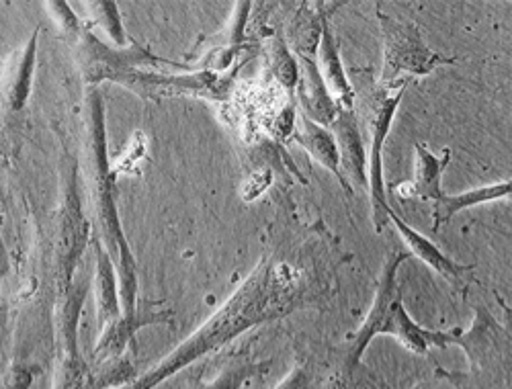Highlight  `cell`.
Here are the masks:
<instances>
[{
	"label": "cell",
	"instance_id": "1",
	"mask_svg": "<svg viewBox=\"0 0 512 389\" xmlns=\"http://www.w3.org/2000/svg\"><path fill=\"white\" fill-rule=\"evenodd\" d=\"M295 295V277L285 265L273 267L261 263L216 316H211L146 377L132 381L123 389H154L162 379H168L199 357L220 349L244 330L289 314L295 306Z\"/></svg>",
	"mask_w": 512,
	"mask_h": 389
},
{
	"label": "cell",
	"instance_id": "2",
	"mask_svg": "<svg viewBox=\"0 0 512 389\" xmlns=\"http://www.w3.org/2000/svg\"><path fill=\"white\" fill-rule=\"evenodd\" d=\"M89 175H91V195L95 205V215L101 230V242L109 254H117V271H119V299H121V316L136 318L138 316V271L130 244H127L117 203H115V177L109 166L107 152V129H105V105L99 91L89 93Z\"/></svg>",
	"mask_w": 512,
	"mask_h": 389
},
{
	"label": "cell",
	"instance_id": "3",
	"mask_svg": "<svg viewBox=\"0 0 512 389\" xmlns=\"http://www.w3.org/2000/svg\"><path fill=\"white\" fill-rule=\"evenodd\" d=\"M406 258L408 254L396 252L390 256L386 267H383L373 308L353 344L351 367L359 365L361 355L365 353L369 342L377 334L394 336L402 347H406L410 353H416V355H426L431 349H445L451 342H455L457 338L455 334L426 330L406 314V308L402 304V297L398 291V269Z\"/></svg>",
	"mask_w": 512,
	"mask_h": 389
},
{
	"label": "cell",
	"instance_id": "4",
	"mask_svg": "<svg viewBox=\"0 0 512 389\" xmlns=\"http://www.w3.org/2000/svg\"><path fill=\"white\" fill-rule=\"evenodd\" d=\"M377 19L383 31V84H392L402 72L424 76L431 74L441 64L453 62L426 48L414 23L400 21L383 13H377Z\"/></svg>",
	"mask_w": 512,
	"mask_h": 389
},
{
	"label": "cell",
	"instance_id": "5",
	"mask_svg": "<svg viewBox=\"0 0 512 389\" xmlns=\"http://www.w3.org/2000/svg\"><path fill=\"white\" fill-rule=\"evenodd\" d=\"M406 82L396 95H390L388 89H375L369 97V127H371V152L367 162V179H369V199H371V213L375 230L381 232L383 226L388 224L390 205L386 199V187H383V144L390 134V127L398 105L404 99Z\"/></svg>",
	"mask_w": 512,
	"mask_h": 389
},
{
	"label": "cell",
	"instance_id": "6",
	"mask_svg": "<svg viewBox=\"0 0 512 389\" xmlns=\"http://www.w3.org/2000/svg\"><path fill=\"white\" fill-rule=\"evenodd\" d=\"M87 283H72L62 289L64 297L56 314V338H58V381L56 389H87L91 369L78 353V320L87 297Z\"/></svg>",
	"mask_w": 512,
	"mask_h": 389
},
{
	"label": "cell",
	"instance_id": "7",
	"mask_svg": "<svg viewBox=\"0 0 512 389\" xmlns=\"http://www.w3.org/2000/svg\"><path fill=\"white\" fill-rule=\"evenodd\" d=\"M80 39V68L84 78L89 82H101V80H115L121 82L136 66L146 62H162L160 58H154L140 46L111 50L105 43H101L89 27H84L78 35Z\"/></svg>",
	"mask_w": 512,
	"mask_h": 389
},
{
	"label": "cell",
	"instance_id": "8",
	"mask_svg": "<svg viewBox=\"0 0 512 389\" xmlns=\"http://www.w3.org/2000/svg\"><path fill=\"white\" fill-rule=\"evenodd\" d=\"M89 228L82 218L80 199L76 179L72 177L68 183V193L64 199V207L60 211V234H58V267L62 289L72 285V273L78 265V258L87 246Z\"/></svg>",
	"mask_w": 512,
	"mask_h": 389
},
{
	"label": "cell",
	"instance_id": "9",
	"mask_svg": "<svg viewBox=\"0 0 512 389\" xmlns=\"http://www.w3.org/2000/svg\"><path fill=\"white\" fill-rule=\"evenodd\" d=\"M297 56V70H300V76H297V103H300L302 111L306 113L304 117H308L310 121L328 127L334 123L336 113H338V105L334 103L328 86L320 74L316 56H308V54H295Z\"/></svg>",
	"mask_w": 512,
	"mask_h": 389
},
{
	"label": "cell",
	"instance_id": "10",
	"mask_svg": "<svg viewBox=\"0 0 512 389\" xmlns=\"http://www.w3.org/2000/svg\"><path fill=\"white\" fill-rule=\"evenodd\" d=\"M334 132V140L340 154V168L343 175L351 177L363 189L369 187L367 179V156L359 132V123L353 109H338L334 123L330 125Z\"/></svg>",
	"mask_w": 512,
	"mask_h": 389
},
{
	"label": "cell",
	"instance_id": "11",
	"mask_svg": "<svg viewBox=\"0 0 512 389\" xmlns=\"http://www.w3.org/2000/svg\"><path fill=\"white\" fill-rule=\"evenodd\" d=\"M416 152V166H414V179L410 183H402L398 187L400 197H418L422 201H437L445 193L441 189L443 170L449 164V150L441 156L426 150L422 144L414 146Z\"/></svg>",
	"mask_w": 512,
	"mask_h": 389
},
{
	"label": "cell",
	"instance_id": "12",
	"mask_svg": "<svg viewBox=\"0 0 512 389\" xmlns=\"http://www.w3.org/2000/svg\"><path fill=\"white\" fill-rule=\"evenodd\" d=\"M318 68L320 74L328 86V91L332 89L334 93V103L338 105V109H353V101H355V91L353 86L345 74L343 62H340V54L336 48V41L332 35V27L328 23V19L322 25V35H320V43H318Z\"/></svg>",
	"mask_w": 512,
	"mask_h": 389
},
{
	"label": "cell",
	"instance_id": "13",
	"mask_svg": "<svg viewBox=\"0 0 512 389\" xmlns=\"http://www.w3.org/2000/svg\"><path fill=\"white\" fill-rule=\"evenodd\" d=\"M293 138L320 166H324L326 170L332 172V175L338 179V183L347 189L349 195L353 193L351 185L347 183V179L343 175V168H340L338 146H336V140H334L330 129L310 121L308 117H302L300 127L293 129Z\"/></svg>",
	"mask_w": 512,
	"mask_h": 389
},
{
	"label": "cell",
	"instance_id": "14",
	"mask_svg": "<svg viewBox=\"0 0 512 389\" xmlns=\"http://www.w3.org/2000/svg\"><path fill=\"white\" fill-rule=\"evenodd\" d=\"M168 314L164 312H138L136 318H117L115 322H111L109 326L103 328V334L99 338V344L95 349V359L97 363H105L111 359H119L123 355V351L130 347V342H134L136 334L140 328L150 326V324H160L166 322Z\"/></svg>",
	"mask_w": 512,
	"mask_h": 389
},
{
	"label": "cell",
	"instance_id": "15",
	"mask_svg": "<svg viewBox=\"0 0 512 389\" xmlns=\"http://www.w3.org/2000/svg\"><path fill=\"white\" fill-rule=\"evenodd\" d=\"M388 222H392L396 226V230L402 234L404 242L410 246L412 254L416 258H420L422 263L429 265L431 269H435L437 273H441L443 277H447L451 281H459L467 271H474V267L459 265L453 261V258L443 254L431 240H426L422 234H418L414 228H410L404 220H400V215L394 213L392 209L388 213Z\"/></svg>",
	"mask_w": 512,
	"mask_h": 389
},
{
	"label": "cell",
	"instance_id": "16",
	"mask_svg": "<svg viewBox=\"0 0 512 389\" xmlns=\"http://www.w3.org/2000/svg\"><path fill=\"white\" fill-rule=\"evenodd\" d=\"M37 37L39 29L31 35L27 46L23 48L19 60L9 68L7 80H5V105L9 111H21L33 89V72H35V60H37Z\"/></svg>",
	"mask_w": 512,
	"mask_h": 389
},
{
	"label": "cell",
	"instance_id": "17",
	"mask_svg": "<svg viewBox=\"0 0 512 389\" xmlns=\"http://www.w3.org/2000/svg\"><path fill=\"white\" fill-rule=\"evenodd\" d=\"M95 254H97V306H99V324L101 328L109 326L117 318H121V299L117 291V279H115V265L109 250L103 242H95Z\"/></svg>",
	"mask_w": 512,
	"mask_h": 389
},
{
	"label": "cell",
	"instance_id": "18",
	"mask_svg": "<svg viewBox=\"0 0 512 389\" xmlns=\"http://www.w3.org/2000/svg\"><path fill=\"white\" fill-rule=\"evenodd\" d=\"M510 189H512L510 181H502L496 185L472 189V191H465L459 195H443L441 199L435 201V207H433V230L437 232L443 224H447L453 218L457 211L502 199V197L510 195Z\"/></svg>",
	"mask_w": 512,
	"mask_h": 389
},
{
	"label": "cell",
	"instance_id": "19",
	"mask_svg": "<svg viewBox=\"0 0 512 389\" xmlns=\"http://www.w3.org/2000/svg\"><path fill=\"white\" fill-rule=\"evenodd\" d=\"M263 50H265V56L269 62V70L273 72V76L277 78V82L283 86V89L291 95L295 91L300 70H297L295 56L289 52L287 43L283 41V37L275 35V37L265 39Z\"/></svg>",
	"mask_w": 512,
	"mask_h": 389
},
{
	"label": "cell",
	"instance_id": "20",
	"mask_svg": "<svg viewBox=\"0 0 512 389\" xmlns=\"http://www.w3.org/2000/svg\"><path fill=\"white\" fill-rule=\"evenodd\" d=\"M269 369V363H240L234 367L224 369L213 381H203V379H193L191 389H242V385L252 379L254 375L265 373Z\"/></svg>",
	"mask_w": 512,
	"mask_h": 389
},
{
	"label": "cell",
	"instance_id": "21",
	"mask_svg": "<svg viewBox=\"0 0 512 389\" xmlns=\"http://www.w3.org/2000/svg\"><path fill=\"white\" fill-rule=\"evenodd\" d=\"M91 11H95L93 15L97 17V23L117 41V46H125V31L121 25V17L117 11L115 3H107V0H101V3H91L89 5Z\"/></svg>",
	"mask_w": 512,
	"mask_h": 389
},
{
	"label": "cell",
	"instance_id": "22",
	"mask_svg": "<svg viewBox=\"0 0 512 389\" xmlns=\"http://www.w3.org/2000/svg\"><path fill=\"white\" fill-rule=\"evenodd\" d=\"M35 371L37 369L31 365H15L0 381V389H29L35 379Z\"/></svg>",
	"mask_w": 512,
	"mask_h": 389
},
{
	"label": "cell",
	"instance_id": "23",
	"mask_svg": "<svg viewBox=\"0 0 512 389\" xmlns=\"http://www.w3.org/2000/svg\"><path fill=\"white\" fill-rule=\"evenodd\" d=\"M48 9L52 11V15L58 19V23H60V27L64 29V31H68L70 35H80L82 33V23L78 21V17L70 11V7L66 5V3H50L48 5Z\"/></svg>",
	"mask_w": 512,
	"mask_h": 389
},
{
	"label": "cell",
	"instance_id": "24",
	"mask_svg": "<svg viewBox=\"0 0 512 389\" xmlns=\"http://www.w3.org/2000/svg\"><path fill=\"white\" fill-rule=\"evenodd\" d=\"M308 377H306V373L302 371V369H297V371H293L291 373V377L289 379H285V383L281 385V387H277V389H308Z\"/></svg>",
	"mask_w": 512,
	"mask_h": 389
},
{
	"label": "cell",
	"instance_id": "25",
	"mask_svg": "<svg viewBox=\"0 0 512 389\" xmlns=\"http://www.w3.org/2000/svg\"><path fill=\"white\" fill-rule=\"evenodd\" d=\"M7 273H9V252L5 248L3 238H0V283H3Z\"/></svg>",
	"mask_w": 512,
	"mask_h": 389
}]
</instances>
